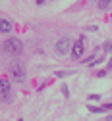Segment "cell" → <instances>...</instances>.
<instances>
[{
	"label": "cell",
	"instance_id": "obj_1",
	"mask_svg": "<svg viewBox=\"0 0 112 121\" xmlns=\"http://www.w3.org/2000/svg\"><path fill=\"white\" fill-rule=\"evenodd\" d=\"M2 50H4L6 54H12V56H19V54L23 52V42H21L19 39L12 37V39L4 40V44H2Z\"/></svg>",
	"mask_w": 112,
	"mask_h": 121
},
{
	"label": "cell",
	"instance_id": "obj_9",
	"mask_svg": "<svg viewBox=\"0 0 112 121\" xmlns=\"http://www.w3.org/2000/svg\"><path fill=\"white\" fill-rule=\"evenodd\" d=\"M101 108H102V112H110V110H112V102H110V104H104V106H101Z\"/></svg>",
	"mask_w": 112,
	"mask_h": 121
},
{
	"label": "cell",
	"instance_id": "obj_7",
	"mask_svg": "<svg viewBox=\"0 0 112 121\" xmlns=\"http://www.w3.org/2000/svg\"><path fill=\"white\" fill-rule=\"evenodd\" d=\"M112 4V0H99L97 2V6H99V10H106L108 6Z\"/></svg>",
	"mask_w": 112,
	"mask_h": 121
},
{
	"label": "cell",
	"instance_id": "obj_5",
	"mask_svg": "<svg viewBox=\"0 0 112 121\" xmlns=\"http://www.w3.org/2000/svg\"><path fill=\"white\" fill-rule=\"evenodd\" d=\"M83 52H85L83 39H79L77 42H73V46H72V56H73V60H81V58H83Z\"/></svg>",
	"mask_w": 112,
	"mask_h": 121
},
{
	"label": "cell",
	"instance_id": "obj_8",
	"mask_svg": "<svg viewBox=\"0 0 112 121\" xmlns=\"http://www.w3.org/2000/svg\"><path fill=\"white\" fill-rule=\"evenodd\" d=\"M104 50H106V52H112V42H110V40L104 42Z\"/></svg>",
	"mask_w": 112,
	"mask_h": 121
},
{
	"label": "cell",
	"instance_id": "obj_6",
	"mask_svg": "<svg viewBox=\"0 0 112 121\" xmlns=\"http://www.w3.org/2000/svg\"><path fill=\"white\" fill-rule=\"evenodd\" d=\"M12 31V23L8 19H0V33H10Z\"/></svg>",
	"mask_w": 112,
	"mask_h": 121
},
{
	"label": "cell",
	"instance_id": "obj_2",
	"mask_svg": "<svg viewBox=\"0 0 112 121\" xmlns=\"http://www.w3.org/2000/svg\"><path fill=\"white\" fill-rule=\"evenodd\" d=\"M12 77L15 83H23L25 81V69H23V64L21 62H15L12 65Z\"/></svg>",
	"mask_w": 112,
	"mask_h": 121
},
{
	"label": "cell",
	"instance_id": "obj_11",
	"mask_svg": "<svg viewBox=\"0 0 112 121\" xmlns=\"http://www.w3.org/2000/svg\"><path fill=\"white\" fill-rule=\"evenodd\" d=\"M108 69H112V58H110V62H108Z\"/></svg>",
	"mask_w": 112,
	"mask_h": 121
},
{
	"label": "cell",
	"instance_id": "obj_3",
	"mask_svg": "<svg viewBox=\"0 0 112 121\" xmlns=\"http://www.w3.org/2000/svg\"><path fill=\"white\" fill-rule=\"evenodd\" d=\"M12 96V90H10V83L6 79H0V102H10Z\"/></svg>",
	"mask_w": 112,
	"mask_h": 121
},
{
	"label": "cell",
	"instance_id": "obj_12",
	"mask_svg": "<svg viewBox=\"0 0 112 121\" xmlns=\"http://www.w3.org/2000/svg\"><path fill=\"white\" fill-rule=\"evenodd\" d=\"M37 4H39V6H41V4H44V0H37Z\"/></svg>",
	"mask_w": 112,
	"mask_h": 121
},
{
	"label": "cell",
	"instance_id": "obj_10",
	"mask_svg": "<svg viewBox=\"0 0 112 121\" xmlns=\"http://www.w3.org/2000/svg\"><path fill=\"white\" fill-rule=\"evenodd\" d=\"M68 73H70V71H58L56 77H64V75H68Z\"/></svg>",
	"mask_w": 112,
	"mask_h": 121
},
{
	"label": "cell",
	"instance_id": "obj_4",
	"mask_svg": "<svg viewBox=\"0 0 112 121\" xmlns=\"http://www.w3.org/2000/svg\"><path fill=\"white\" fill-rule=\"evenodd\" d=\"M72 46H73V44H72V40H70L68 37H62V39L56 42V52L64 56V54H68V52L72 50Z\"/></svg>",
	"mask_w": 112,
	"mask_h": 121
}]
</instances>
